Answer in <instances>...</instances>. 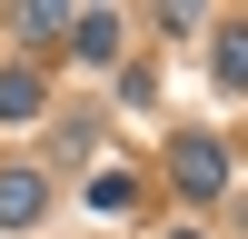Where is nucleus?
<instances>
[{
  "label": "nucleus",
  "instance_id": "7ed1b4c3",
  "mask_svg": "<svg viewBox=\"0 0 248 239\" xmlns=\"http://www.w3.org/2000/svg\"><path fill=\"white\" fill-rule=\"evenodd\" d=\"M70 40H79L90 70H109V60H119V20H109V10H70Z\"/></svg>",
  "mask_w": 248,
  "mask_h": 239
},
{
  "label": "nucleus",
  "instance_id": "f257e3e1",
  "mask_svg": "<svg viewBox=\"0 0 248 239\" xmlns=\"http://www.w3.org/2000/svg\"><path fill=\"white\" fill-rule=\"evenodd\" d=\"M169 179H179V199H218V189H229V150L189 130V139L169 150Z\"/></svg>",
  "mask_w": 248,
  "mask_h": 239
},
{
  "label": "nucleus",
  "instance_id": "20e7f679",
  "mask_svg": "<svg viewBox=\"0 0 248 239\" xmlns=\"http://www.w3.org/2000/svg\"><path fill=\"white\" fill-rule=\"evenodd\" d=\"M0 120H40V70H0Z\"/></svg>",
  "mask_w": 248,
  "mask_h": 239
},
{
  "label": "nucleus",
  "instance_id": "f03ea898",
  "mask_svg": "<svg viewBox=\"0 0 248 239\" xmlns=\"http://www.w3.org/2000/svg\"><path fill=\"white\" fill-rule=\"evenodd\" d=\"M40 209H50V179L40 170H0V229H30Z\"/></svg>",
  "mask_w": 248,
  "mask_h": 239
},
{
  "label": "nucleus",
  "instance_id": "423d86ee",
  "mask_svg": "<svg viewBox=\"0 0 248 239\" xmlns=\"http://www.w3.org/2000/svg\"><path fill=\"white\" fill-rule=\"evenodd\" d=\"M70 30V10H60V0H30V10H20V40H60Z\"/></svg>",
  "mask_w": 248,
  "mask_h": 239
},
{
  "label": "nucleus",
  "instance_id": "39448f33",
  "mask_svg": "<svg viewBox=\"0 0 248 239\" xmlns=\"http://www.w3.org/2000/svg\"><path fill=\"white\" fill-rule=\"evenodd\" d=\"M218 80H229V90H248V20H229V30H218Z\"/></svg>",
  "mask_w": 248,
  "mask_h": 239
},
{
  "label": "nucleus",
  "instance_id": "0eeeda50",
  "mask_svg": "<svg viewBox=\"0 0 248 239\" xmlns=\"http://www.w3.org/2000/svg\"><path fill=\"white\" fill-rule=\"evenodd\" d=\"M169 239H199V229H169Z\"/></svg>",
  "mask_w": 248,
  "mask_h": 239
}]
</instances>
